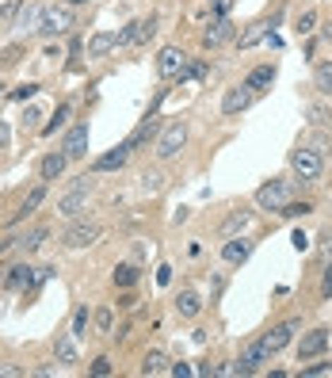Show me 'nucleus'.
<instances>
[{
  "label": "nucleus",
  "instance_id": "20e7f679",
  "mask_svg": "<svg viewBox=\"0 0 332 378\" xmlns=\"http://www.w3.org/2000/svg\"><path fill=\"white\" fill-rule=\"evenodd\" d=\"M184 69H187V54L179 50V46H165V50L157 54V73L160 77H184Z\"/></svg>",
  "mask_w": 332,
  "mask_h": 378
},
{
  "label": "nucleus",
  "instance_id": "49530a36",
  "mask_svg": "<svg viewBox=\"0 0 332 378\" xmlns=\"http://www.w3.org/2000/svg\"><path fill=\"white\" fill-rule=\"evenodd\" d=\"M0 378H20V371L16 367H0Z\"/></svg>",
  "mask_w": 332,
  "mask_h": 378
},
{
  "label": "nucleus",
  "instance_id": "09e8293b",
  "mask_svg": "<svg viewBox=\"0 0 332 378\" xmlns=\"http://www.w3.org/2000/svg\"><path fill=\"white\" fill-rule=\"evenodd\" d=\"M65 4H88V0H65Z\"/></svg>",
  "mask_w": 332,
  "mask_h": 378
},
{
  "label": "nucleus",
  "instance_id": "dca6fc26",
  "mask_svg": "<svg viewBox=\"0 0 332 378\" xmlns=\"http://www.w3.org/2000/svg\"><path fill=\"white\" fill-rule=\"evenodd\" d=\"M115 46H119L115 31H100V35H92V42H88V58H103V54H111Z\"/></svg>",
  "mask_w": 332,
  "mask_h": 378
},
{
  "label": "nucleus",
  "instance_id": "37998d69",
  "mask_svg": "<svg viewBox=\"0 0 332 378\" xmlns=\"http://www.w3.org/2000/svg\"><path fill=\"white\" fill-rule=\"evenodd\" d=\"M157 283H160V287H168V283H172V268H157Z\"/></svg>",
  "mask_w": 332,
  "mask_h": 378
},
{
  "label": "nucleus",
  "instance_id": "58836bf2",
  "mask_svg": "<svg viewBox=\"0 0 332 378\" xmlns=\"http://www.w3.org/2000/svg\"><path fill=\"white\" fill-rule=\"evenodd\" d=\"M35 92H39V84H23V88H16V100H31Z\"/></svg>",
  "mask_w": 332,
  "mask_h": 378
},
{
  "label": "nucleus",
  "instance_id": "473e14b6",
  "mask_svg": "<svg viewBox=\"0 0 332 378\" xmlns=\"http://www.w3.org/2000/svg\"><path fill=\"white\" fill-rule=\"evenodd\" d=\"M84 333H88V309H77V317H73V336H84Z\"/></svg>",
  "mask_w": 332,
  "mask_h": 378
},
{
  "label": "nucleus",
  "instance_id": "c03bdc74",
  "mask_svg": "<svg viewBox=\"0 0 332 378\" xmlns=\"http://www.w3.org/2000/svg\"><path fill=\"white\" fill-rule=\"evenodd\" d=\"M4 61H8V65L20 61V46H8V50H4Z\"/></svg>",
  "mask_w": 332,
  "mask_h": 378
},
{
  "label": "nucleus",
  "instance_id": "4c0bfd02",
  "mask_svg": "<svg viewBox=\"0 0 332 378\" xmlns=\"http://www.w3.org/2000/svg\"><path fill=\"white\" fill-rule=\"evenodd\" d=\"M211 4H214L218 16H230V12H233V0H211Z\"/></svg>",
  "mask_w": 332,
  "mask_h": 378
},
{
  "label": "nucleus",
  "instance_id": "ea45409f",
  "mask_svg": "<svg viewBox=\"0 0 332 378\" xmlns=\"http://www.w3.org/2000/svg\"><path fill=\"white\" fill-rule=\"evenodd\" d=\"M290 241H294V249H298V252H306V249H309V237H306V233H302V230H298V233H294V237H290Z\"/></svg>",
  "mask_w": 332,
  "mask_h": 378
},
{
  "label": "nucleus",
  "instance_id": "412c9836",
  "mask_svg": "<svg viewBox=\"0 0 332 378\" xmlns=\"http://www.w3.org/2000/svg\"><path fill=\"white\" fill-rule=\"evenodd\" d=\"M65 153H50V157H42V179H58L65 172Z\"/></svg>",
  "mask_w": 332,
  "mask_h": 378
},
{
  "label": "nucleus",
  "instance_id": "393cba45",
  "mask_svg": "<svg viewBox=\"0 0 332 378\" xmlns=\"http://www.w3.org/2000/svg\"><path fill=\"white\" fill-rule=\"evenodd\" d=\"M42 199H46V187H35V191H31V195H27V199H23V206H20V211H16V214H12V222H20V218H27V214H31V211H35V206H39Z\"/></svg>",
  "mask_w": 332,
  "mask_h": 378
},
{
  "label": "nucleus",
  "instance_id": "f3484780",
  "mask_svg": "<svg viewBox=\"0 0 332 378\" xmlns=\"http://www.w3.org/2000/svg\"><path fill=\"white\" fill-rule=\"evenodd\" d=\"M275 81V65H256V69L244 77V88H252V92H263L268 84Z\"/></svg>",
  "mask_w": 332,
  "mask_h": 378
},
{
  "label": "nucleus",
  "instance_id": "bb28decb",
  "mask_svg": "<svg viewBox=\"0 0 332 378\" xmlns=\"http://www.w3.org/2000/svg\"><path fill=\"white\" fill-rule=\"evenodd\" d=\"M157 134V122H153V115H149L146 122H141V126H138V134L134 138H130V149H138V146H146V141L149 138H153Z\"/></svg>",
  "mask_w": 332,
  "mask_h": 378
},
{
  "label": "nucleus",
  "instance_id": "c9c22d12",
  "mask_svg": "<svg viewBox=\"0 0 332 378\" xmlns=\"http://www.w3.org/2000/svg\"><path fill=\"white\" fill-rule=\"evenodd\" d=\"M92 374H96V378L111 374V359H96V363H92Z\"/></svg>",
  "mask_w": 332,
  "mask_h": 378
},
{
  "label": "nucleus",
  "instance_id": "aec40b11",
  "mask_svg": "<svg viewBox=\"0 0 332 378\" xmlns=\"http://www.w3.org/2000/svg\"><path fill=\"white\" fill-rule=\"evenodd\" d=\"M244 363H249L252 367V371H256V367H260V363H268V359H271V352H268V344H263V340H252V344L249 348H244Z\"/></svg>",
  "mask_w": 332,
  "mask_h": 378
},
{
  "label": "nucleus",
  "instance_id": "4468645a",
  "mask_svg": "<svg viewBox=\"0 0 332 378\" xmlns=\"http://www.w3.org/2000/svg\"><path fill=\"white\" fill-rule=\"evenodd\" d=\"M249 256H252V241L249 237H230L222 244V260L225 264H244Z\"/></svg>",
  "mask_w": 332,
  "mask_h": 378
},
{
  "label": "nucleus",
  "instance_id": "6e6552de",
  "mask_svg": "<svg viewBox=\"0 0 332 378\" xmlns=\"http://www.w3.org/2000/svg\"><path fill=\"white\" fill-rule=\"evenodd\" d=\"M100 237V225L96 222H77V225H69L65 230V249H88V244H96Z\"/></svg>",
  "mask_w": 332,
  "mask_h": 378
},
{
  "label": "nucleus",
  "instance_id": "423d86ee",
  "mask_svg": "<svg viewBox=\"0 0 332 378\" xmlns=\"http://www.w3.org/2000/svg\"><path fill=\"white\" fill-rule=\"evenodd\" d=\"M256 203L263 211H283L287 206V179H268V184L256 191Z\"/></svg>",
  "mask_w": 332,
  "mask_h": 378
},
{
  "label": "nucleus",
  "instance_id": "0eeeda50",
  "mask_svg": "<svg viewBox=\"0 0 332 378\" xmlns=\"http://www.w3.org/2000/svg\"><path fill=\"white\" fill-rule=\"evenodd\" d=\"M230 39H233V20L230 16H214L211 27L203 31V46L206 50H218V46H225Z\"/></svg>",
  "mask_w": 332,
  "mask_h": 378
},
{
  "label": "nucleus",
  "instance_id": "a18cd8bd",
  "mask_svg": "<svg viewBox=\"0 0 332 378\" xmlns=\"http://www.w3.org/2000/svg\"><path fill=\"white\" fill-rule=\"evenodd\" d=\"M321 290H325V298H332V268L325 271V287H321Z\"/></svg>",
  "mask_w": 332,
  "mask_h": 378
},
{
  "label": "nucleus",
  "instance_id": "7ed1b4c3",
  "mask_svg": "<svg viewBox=\"0 0 332 378\" xmlns=\"http://www.w3.org/2000/svg\"><path fill=\"white\" fill-rule=\"evenodd\" d=\"M69 27H73V4H61V8L54 4L42 12V27H39L42 35H65Z\"/></svg>",
  "mask_w": 332,
  "mask_h": 378
},
{
  "label": "nucleus",
  "instance_id": "5701e85b",
  "mask_svg": "<svg viewBox=\"0 0 332 378\" xmlns=\"http://www.w3.org/2000/svg\"><path fill=\"white\" fill-rule=\"evenodd\" d=\"M168 371V355L165 352H149L146 363H141V374H165Z\"/></svg>",
  "mask_w": 332,
  "mask_h": 378
},
{
  "label": "nucleus",
  "instance_id": "de8ad7c7",
  "mask_svg": "<svg viewBox=\"0 0 332 378\" xmlns=\"http://www.w3.org/2000/svg\"><path fill=\"white\" fill-rule=\"evenodd\" d=\"M4 146H8V126L0 122V149H4Z\"/></svg>",
  "mask_w": 332,
  "mask_h": 378
},
{
  "label": "nucleus",
  "instance_id": "e433bc0d",
  "mask_svg": "<svg viewBox=\"0 0 332 378\" xmlns=\"http://www.w3.org/2000/svg\"><path fill=\"white\" fill-rule=\"evenodd\" d=\"M168 374H176V378H187V374H191V367H187V363H168Z\"/></svg>",
  "mask_w": 332,
  "mask_h": 378
},
{
  "label": "nucleus",
  "instance_id": "1a4fd4ad",
  "mask_svg": "<svg viewBox=\"0 0 332 378\" xmlns=\"http://www.w3.org/2000/svg\"><path fill=\"white\" fill-rule=\"evenodd\" d=\"M252 96H256V92H252V88H244V84L230 88V92L222 96V115H241V111H249Z\"/></svg>",
  "mask_w": 332,
  "mask_h": 378
},
{
  "label": "nucleus",
  "instance_id": "f257e3e1",
  "mask_svg": "<svg viewBox=\"0 0 332 378\" xmlns=\"http://www.w3.org/2000/svg\"><path fill=\"white\" fill-rule=\"evenodd\" d=\"M290 168H294V176L302 179V184H313V179H321V153L317 149H294V157H290Z\"/></svg>",
  "mask_w": 332,
  "mask_h": 378
},
{
  "label": "nucleus",
  "instance_id": "39448f33",
  "mask_svg": "<svg viewBox=\"0 0 332 378\" xmlns=\"http://www.w3.org/2000/svg\"><path fill=\"white\" fill-rule=\"evenodd\" d=\"M88 191H92V184H88V176H84L69 195H61V199H58V214H65V218H77L84 206H88Z\"/></svg>",
  "mask_w": 332,
  "mask_h": 378
},
{
  "label": "nucleus",
  "instance_id": "9d476101",
  "mask_svg": "<svg viewBox=\"0 0 332 378\" xmlns=\"http://www.w3.org/2000/svg\"><path fill=\"white\" fill-rule=\"evenodd\" d=\"M84 153H88V122H77V126L65 134V157L81 160Z\"/></svg>",
  "mask_w": 332,
  "mask_h": 378
},
{
  "label": "nucleus",
  "instance_id": "2f4dec72",
  "mask_svg": "<svg viewBox=\"0 0 332 378\" xmlns=\"http://www.w3.org/2000/svg\"><path fill=\"white\" fill-rule=\"evenodd\" d=\"M313 211V206L309 203H287V206H283V211L279 214H287V218H306V214Z\"/></svg>",
  "mask_w": 332,
  "mask_h": 378
},
{
  "label": "nucleus",
  "instance_id": "c85d7f7f",
  "mask_svg": "<svg viewBox=\"0 0 332 378\" xmlns=\"http://www.w3.org/2000/svg\"><path fill=\"white\" fill-rule=\"evenodd\" d=\"M69 115H73V107H69V103H61V107H58V115H54V119L42 126V134H54L58 126H65V119H69Z\"/></svg>",
  "mask_w": 332,
  "mask_h": 378
},
{
  "label": "nucleus",
  "instance_id": "cd10ccee",
  "mask_svg": "<svg viewBox=\"0 0 332 378\" xmlns=\"http://www.w3.org/2000/svg\"><path fill=\"white\" fill-rule=\"evenodd\" d=\"M263 35H268V23H252V27H249V31H244L237 42H241V50H249V46H256V42L263 39Z\"/></svg>",
  "mask_w": 332,
  "mask_h": 378
},
{
  "label": "nucleus",
  "instance_id": "79ce46f5",
  "mask_svg": "<svg viewBox=\"0 0 332 378\" xmlns=\"http://www.w3.org/2000/svg\"><path fill=\"white\" fill-rule=\"evenodd\" d=\"M325 371H332V363H328V359H325V363H313V367H306L302 374H325Z\"/></svg>",
  "mask_w": 332,
  "mask_h": 378
},
{
  "label": "nucleus",
  "instance_id": "6ab92c4d",
  "mask_svg": "<svg viewBox=\"0 0 332 378\" xmlns=\"http://www.w3.org/2000/svg\"><path fill=\"white\" fill-rule=\"evenodd\" d=\"M54 352H58V363H65V367H73L77 363V336H58V348H54Z\"/></svg>",
  "mask_w": 332,
  "mask_h": 378
},
{
  "label": "nucleus",
  "instance_id": "ddd939ff",
  "mask_svg": "<svg viewBox=\"0 0 332 378\" xmlns=\"http://www.w3.org/2000/svg\"><path fill=\"white\" fill-rule=\"evenodd\" d=\"M328 348V329H313V333L302 336V344H298V355L302 359H313V355H321Z\"/></svg>",
  "mask_w": 332,
  "mask_h": 378
},
{
  "label": "nucleus",
  "instance_id": "f8f14e48",
  "mask_svg": "<svg viewBox=\"0 0 332 378\" xmlns=\"http://www.w3.org/2000/svg\"><path fill=\"white\" fill-rule=\"evenodd\" d=\"M130 153H134V149H130V141H122L119 149H111V153H103V157H96V172H115V168H122L130 160Z\"/></svg>",
  "mask_w": 332,
  "mask_h": 378
},
{
  "label": "nucleus",
  "instance_id": "2eb2a0df",
  "mask_svg": "<svg viewBox=\"0 0 332 378\" xmlns=\"http://www.w3.org/2000/svg\"><path fill=\"white\" fill-rule=\"evenodd\" d=\"M42 4H20V12H16V27L20 31H39L42 27Z\"/></svg>",
  "mask_w": 332,
  "mask_h": 378
},
{
  "label": "nucleus",
  "instance_id": "a19ab883",
  "mask_svg": "<svg viewBox=\"0 0 332 378\" xmlns=\"http://www.w3.org/2000/svg\"><path fill=\"white\" fill-rule=\"evenodd\" d=\"M42 237H46V230H35V233H31V237H27L23 244H27V249H39V244H42Z\"/></svg>",
  "mask_w": 332,
  "mask_h": 378
},
{
  "label": "nucleus",
  "instance_id": "a211bd4d",
  "mask_svg": "<svg viewBox=\"0 0 332 378\" xmlns=\"http://www.w3.org/2000/svg\"><path fill=\"white\" fill-rule=\"evenodd\" d=\"M176 309H179V317H198V314H203V298H198L195 290H179Z\"/></svg>",
  "mask_w": 332,
  "mask_h": 378
},
{
  "label": "nucleus",
  "instance_id": "b1692460",
  "mask_svg": "<svg viewBox=\"0 0 332 378\" xmlns=\"http://www.w3.org/2000/svg\"><path fill=\"white\" fill-rule=\"evenodd\" d=\"M35 279H39V271L27 268V264H20V268H12V276H8V287H23V283L31 287Z\"/></svg>",
  "mask_w": 332,
  "mask_h": 378
},
{
  "label": "nucleus",
  "instance_id": "f704fd0d",
  "mask_svg": "<svg viewBox=\"0 0 332 378\" xmlns=\"http://www.w3.org/2000/svg\"><path fill=\"white\" fill-rule=\"evenodd\" d=\"M96 325H100V333H111V309H100V314H96Z\"/></svg>",
  "mask_w": 332,
  "mask_h": 378
},
{
  "label": "nucleus",
  "instance_id": "4be33fe9",
  "mask_svg": "<svg viewBox=\"0 0 332 378\" xmlns=\"http://www.w3.org/2000/svg\"><path fill=\"white\" fill-rule=\"evenodd\" d=\"M249 222H252V214H249V211H233L230 218L222 222V233H225V237H233V233H241Z\"/></svg>",
  "mask_w": 332,
  "mask_h": 378
},
{
  "label": "nucleus",
  "instance_id": "a878e982",
  "mask_svg": "<svg viewBox=\"0 0 332 378\" xmlns=\"http://www.w3.org/2000/svg\"><path fill=\"white\" fill-rule=\"evenodd\" d=\"M313 81H317V92H325V96H332V61L317 65V73H313Z\"/></svg>",
  "mask_w": 332,
  "mask_h": 378
},
{
  "label": "nucleus",
  "instance_id": "9b49d317",
  "mask_svg": "<svg viewBox=\"0 0 332 378\" xmlns=\"http://www.w3.org/2000/svg\"><path fill=\"white\" fill-rule=\"evenodd\" d=\"M294 333H298V321H283V325H275L271 333H268V336H260V340L268 344V352L275 355V352H283V348L290 344V340H294Z\"/></svg>",
  "mask_w": 332,
  "mask_h": 378
},
{
  "label": "nucleus",
  "instance_id": "7c9ffc66",
  "mask_svg": "<svg viewBox=\"0 0 332 378\" xmlns=\"http://www.w3.org/2000/svg\"><path fill=\"white\" fill-rule=\"evenodd\" d=\"M130 283H138V268H130V264L115 268V287H130Z\"/></svg>",
  "mask_w": 332,
  "mask_h": 378
},
{
  "label": "nucleus",
  "instance_id": "c756f323",
  "mask_svg": "<svg viewBox=\"0 0 332 378\" xmlns=\"http://www.w3.org/2000/svg\"><path fill=\"white\" fill-rule=\"evenodd\" d=\"M16 12H20V0H4V4H0V27H12Z\"/></svg>",
  "mask_w": 332,
  "mask_h": 378
},
{
  "label": "nucleus",
  "instance_id": "f03ea898",
  "mask_svg": "<svg viewBox=\"0 0 332 378\" xmlns=\"http://www.w3.org/2000/svg\"><path fill=\"white\" fill-rule=\"evenodd\" d=\"M184 146H187V126L184 122H172V126H165V134H160V141H157V157L172 160Z\"/></svg>",
  "mask_w": 332,
  "mask_h": 378
},
{
  "label": "nucleus",
  "instance_id": "72a5a7b5",
  "mask_svg": "<svg viewBox=\"0 0 332 378\" xmlns=\"http://www.w3.org/2000/svg\"><path fill=\"white\" fill-rule=\"evenodd\" d=\"M313 23H317V12H306V16L298 20V35H309V31H313Z\"/></svg>",
  "mask_w": 332,
  "mask_h": 378
}]
</instances>
